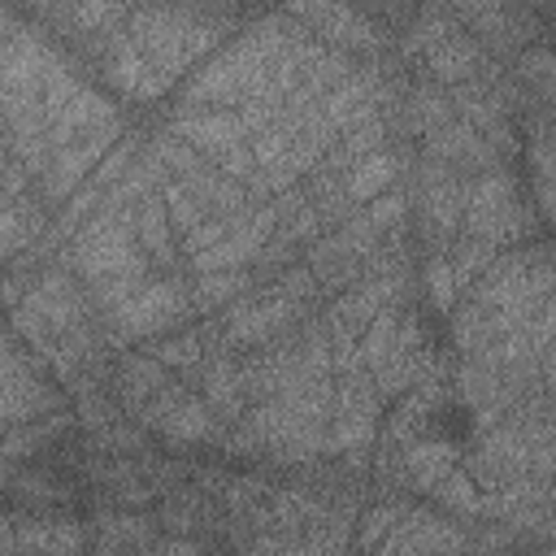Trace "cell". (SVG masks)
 <instances>
[{
	"instance_id": "1",
	"label": "cell",
	"mask_w": 556,
	"mask_h": 556,
	"mask_svg": "<svg viewBox=\"0 0 556 556\" xmlns=\"http://www.w3.org/2000/svg\"><path fill=\"white\" fill-rule=\"evenodd\" d=\"M178 317H182V295L169 282H148L117 304L113 326H117V334L130 339V334H156V330L174 326Z\"/></svg>"
},
{
	"instance_id": "2",
	"label": "cell",
	"mask_w": 556,
	"mask_h": 556,
	"mask_svg": "<svg viewBox=\"0 0 556 556\" xmlns=\"http://www.w3.org/2000/svg\"><path fill=\"white\" fill-rule=\"evenodd\" d=\"M143 556H200V552L187 547V543H165V547H148Z\"/></svg>"
}]
</instances>
